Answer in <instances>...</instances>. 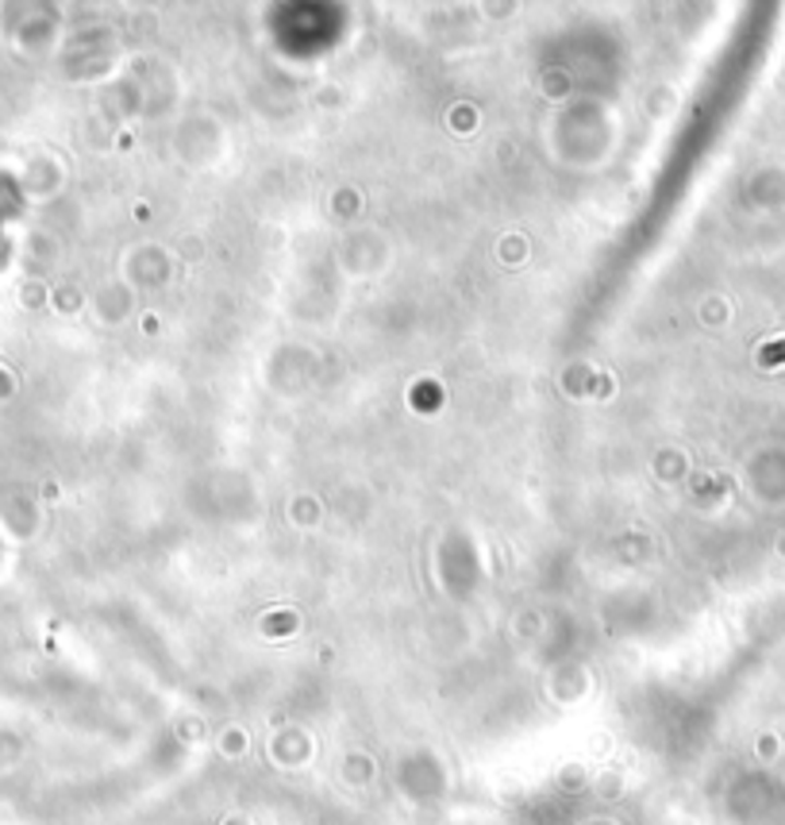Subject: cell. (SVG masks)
I'll use <instances>...</instances> for the list:
<instances>
[{"mask_svg":"<svg viewBox=\"0 0 785 825\" xmlns=\"http://www.w3.org/2000/svg\"><path fill=\"white\" fill-rule=\"evenodd\" d=\"M9 393H12V378L0 370V398H9Z\"/></svg>","mask_w":785,"mask_h":825,"instance_id":"obj_1","label":"cell"}]
</instances>
